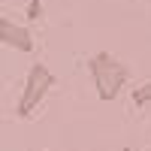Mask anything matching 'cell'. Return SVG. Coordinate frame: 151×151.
Wrapping results in <instances>:
<instances>
[{"label":"cell","mask_w":151,"mask_h":151,"mask_svg":"<svg viewBox=\"0 0 151 151\" xmlns=\"http://www.w3.org/2000/svg\"><path fill=\"white\" fill-rule=\"evenodd\" d=\"M88 73L94 79V88H97V97L103 103H112L121 91L124 85L130 82V67L118 60L112 52H97L88 58Z\"/></svg>","instance_id":"6da1fadb"},{"label":"cell","mask_w":151,"mask_h":151,"mask_svg":"<svg viewBox=\"0 0 151 151\" xmlns=\"http://www.w3.org/2000/svg\"><path fill=\"white\" fill-rule=\"evenodd\" d=\"M52 85H55V73L45 64H33L27 70V76H24V91H21L18 103H15V118H30V112L45 100Z\"/></svg>","instance_id":"7a4b0ae2"},{"label":"cell","mask_w":151,"mask_h":151,"mask_svg":"<svg viewBox=\"0 0 151 151\" xmlns=\"http://www.w3.org/2000/svg\"><path fill=\"white\" fill-rule=\"evenodd\" d=\"M0 40H3V45L15 48V52H24V55L33 52V33L24 27V24H15L6 15L0 18Z\"/></svg>","instance_id":"3957f363"},{"label":"cell","mask_w":151,"mask_h":151,"mask_svg":"<svg viewBox=\"0 0 151 151\" xmlns=\"http://www.w3.org/2000/svg\"><path fill=\"white\" fill-rule=\"evenodd\" d=\"M130 100H133L136 109H139V106H148V103H151V82H145V85L136 88V91H130Z\"/></svg>","instance_id":"277c9868"},{"label":"cell","mask_w":151,"mask_h":151,"mask_svg":"<svg viewBox=\"0 0 151 151\" xmlns=\"http://www.w3.org/2000/svg\"><path fill=\"white\" fill-rule=\"evenodd\" d=\"M42 12H45L42 0H30V3H27V18H30V21H40V18H42Z\"/></svg>","instance_id":"5b68a950"},{"label":"cell","mask_w":151,"mask_h":151,"mask_svg":"<svg viewBox=\"0 0 151 151\" xmlns=\"http://www.w3.org/2000/svg\"><path fill=\"white\" fill-rule=\"evenodd\" d=\"M124 151H130V148H124Z\"/></svg>","instance_id":"8992f818"}]
</instances>
